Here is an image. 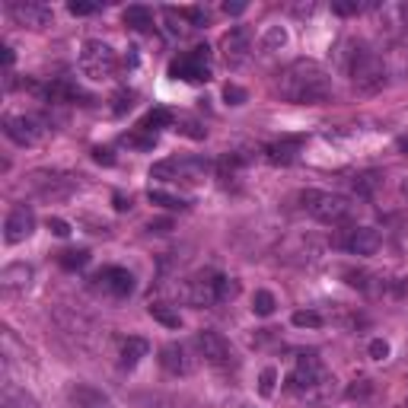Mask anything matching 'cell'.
Segmentation results:
<instances>
[{"label":"cell","mask_w":408,"mask_h":408,"mask_svg":"<svg viewBox=\"0 0 408 408\" xmlns=\"http://www.w3.org/2000/svg\"><path fill=\"white\" fill-rule=\"evenodd\" d=\"M306 214H312L322 223H341L351 217V201L344 195H335V191H319V188H306L300 195Z\"/></svg>","instance_id":"3"},{"label":"cell","mask_w":408,"mask_h":408,"mask_svg":"<svg viewBox=\"0 0 408 408\" xmlns=\"http://www.w3.org/2000/svg\"><path fill=\"white\" fill-rule=\"evenodd\" d=\"M172 121V115L166 112V108H153V112H147V118L140 121V131H147V134H157L159 128H166Z\"/></svg>","instance_id":"27"},{"label":"cell","mask_w":408,"mask_h":408,"mask_svg":"<svg viewBox=\"0 0 408 408\" xmlns=\"http://www.w3.org/2000/svg\"><path fill=\"white\" fill-rule=\"evenodd\" d=\"M399 13H402V19H405V26H408V4H402V6H399Z\"/></svg>","instance_id":"49"},{"label":"cell","mask_w":408,"mask_h":408,"mask_svg":"<svg viewBox=\"0 0 408 408\" xmlns=\"http://www.w3.org/2000/svg\"><path fill=\"white\" fill-rule=\"evenodd\" d=\"M274 306H278V300H274L271 290H255V297H252V312H255V316H271Z\"/></svg>","instance_id":"29"},{"label":"cell","mask_w":408,"mask_h":408,"mask_svg":"<svg viewBox=\"0 0 408 408\" xmlns=\"http://www.w3.org/2000/svg\"><path fill=\"white\" fill-rule=\"evenodd\" d=\"M32 230H35V214H32V208L29 204H16L4 220V242L6 246H19V242H26L32 236Z\"/></svg>","instance_id":"7"},{"label":"cell","mask_w":408,"mask_h":408,"mask_svg":"<svg viewBox=\"0 0 408 408\" xmlns=\"http://www.w3.org/2000/svg\"><path fill=\"white\" fill-rule=\"evenodd\" d=\"M80 70L89 80H108L118 70V57L106 42H86L80 51Z\"/></svg>","instance_id":"5"},{"label":"cell","mask_w":408,"mask_h":408,"mask_svg":"<svg viewBox=\"0 0 408 408\" xmlns=\"http://www.w3.org/2000/svg\"><path fill=\"white\" fill-rule=\"evenodd\" d=\"M217 280H220V274H217V271H201V274H195V278L188 280V290H185L188 303H195V306H210V303H217Z\"/></svg>","instance_id":"13"},{"label":"cell","mask_w":408,"mask_h":408,"mask_svg":"<svg viewBox=\"0 0 408 408\" xmlns=\"http://www.w3.org/2000/svg\"><path fill=\"white\" fill-rule=\"evenodd\" d=\"M236 293H239V284H236L233 278H223L220 274V280H217V303H227V300H233Z\"/></svg>","instance_id":"33"},{"label":"cell","mask_w":408,"mask_h":408,"mask_svg":"<svg viewBox=\"0 0 408 408\" xmlns=\"http://www.w3.org/2000/svg\"><path fill=\"white\" fill-rule=\"evenodd\" d=\"M48 230L55 236H61V239H64V236H70V227L61 220V217H48Z\"/></svg>","instance_id":"41"},{"label":"cell","mask_w":408,"mask_h":408,"mask_svg":"<svg viewBox=\"0 0 408 408\" xmlns=\"http://www.w3.org/2000/svg\"><path fill=\"white\" fill-rule=\"evenodd\" d=\"M176 131H182V134H188V137H195V140H201L204 134V128L198 125V121H191V118H178V125H176Z\"/></svg>","instance_id":"36"},{"label":"cell","mask_w":408,"mask_h":408,"mask_svg":"<svg viewBox=\"0 0 408 408\" xmlns=\"http://www.w3.org/2000/svg\"><path fill=\"white\" fill-rule=\"evenodd\" d=\"M348 74L351 83H354L361 93H380L386 86V64H382L380 55L367 48H354L348 57Z\"/></svg>","instance_id":"2"},{"label":"cell","mask_w":408,"mask_h":408,"mask_svg":"<svg viewBox=\"0 0 408 408\" xmlns=\"http://www.w3.org/2000/svg\"><path fill=\"white\" fill-rule=\"evenodd\" d=\"M210 172L208 159H163L150 169L153 178H163V182H172V178H182V182H201Z\"/></svg>","instance_id":"6"},{"label":"cell","mask_w":408,"mask_h":408,"mask_svg":"<svg viewBox=\"0 0 408 408\" xmlns=\"http://www.w3.org/2000/svg\"><path fill=\"white\" fill-rule=\"evenodd\" d=\"M220 51L230 67H239L249 57V51H252V29H249V26H233V29L220 38Z\"/></svg>","instance_id":"9"},{"label":"cell","mask_w":408,"mask_h":408,"mask_svg":"<svg viewBox=\"0 0 408 408\" xmlns=\"http://www.w3.org/2000/svg\"><path fill=\"white\" fill-rule=\"evenodd\" d=\"M4 67H6V70L13 67V48H4Z\"/></svg>","instance_id":"47"},{"label":"cell","mask_w":408,"mask_h":408,"mask_svg":"<svg viewBox=\"0 0 408 408\" xmlns=\"http://www.w3.org/2000/svg\"><path fill=\"white\" fill-rule=\"evenodd\" d=\"M367 392H370V382H367V380H361L357 386H351V389H348L351 399H354V395H367Z\"/></svg>","instance_id":"44"},{"label":"cell","mask_w":408,"mask_h":408,"mask_svg":"<svg viewBox=\"0 0 408 408\" xmlns=\"http://www.w3.org/2000/svg\"><path fill=\"white\" fill-rule=\"evenodd\" d=\"M319 380H322V363H319V357L316 354H300L293 373L287 376V386H290L293 392H306V389H312Z\"/></svg>","instance_id":"12"},{"label":"cell","mask_w":408,"mask_h":408,"mask_svg":"<svg viewBox=\"0 0 408 408\" xmlns=\"http://www.w3.org/2000/svg\"><path fill=\"white\" fill-rule=\"evenodd\" d=\"M223 99H227V106H242L249 99V93L242 86H236V83H227L223 86Z\"/></svg>","instance_id":"35"},{"label":"cell","mask_w":408,"mask_h":408,"mask_svg":"<svg viewBox=\"0 0 408 408\" xmlns=\"http://www.w3.org/2000/svg\"><path fill=\"white\" fill-rule=\"evenodd\" d=\"M370 357H373V361H386V357H389V344L382 341V338H373V341H370Z\"/></svg>","instance_id":"40"},{"label":"cell","mask_w":408,"mask_h":408,"mask_svg":"<svg viewBox=\"0 0 408 408\" xmlns=\"http://www.w3.org/2000/svg\"><path fill=\"white\" fill-rule=\"evenodd\" d=\"M147 310H150V316L157 319L159 325H166V329H178V325H182V316H178L172 306H166V303H150Z\"/></svg>","instance_id":"24"},{"label":"cell","mask_w":408,"mask_h":408,"mask_svg":"<svg viewBox=\"0 0 408 408\" xmlns=\"http://www.w3.org/2000/svg\"><path fill=\"white\" fill-rule=\"evenodd\" d=\"M70 405L74 408H108L112 402H108V395L102 392V389L80 382V386L70 389Z\"/></svg>","instance_id":"16"},{"label":"cell","mask_w":408,"mask_h":408,"mask_svg":"<svg viewBox=\"0 0 408 408\" xmlns=\"http://www.w3.org/2000/svg\"><path fill=\"white\" fill-rule=\"evenodd\" d=\"M399 150H402V153H408V137H399Z\"/></svg>","instance_id":"48"},{"label":"cell","mask_w":408,"mask_h":408,"mask_svg":"<svg viewBox=\"0 0 408 408\" xmlns=\"http://www.w3.org/2000/svg\"><path fill=\"white\" fill-rule=\"evenodd\" d=\"M344 249L354 255H376V249H380V233L370 227H354L348 236H344Z\"/></svg>","instance_id":"15"},{"label":"cell","mask_w":408,"mask_h":408,"mask_svg":"<svg viewBox=\"0 0 408 408\" xmlns=\"http://www.w3.org/2000/svg\"><path fill=\"white\" fill-rule=\"evenodd\" d=\"M278 93L280 99L297 102V106H322L332 99V76L322 64L300 57L287 64L278 76Z\"/></svg>","instance_id":"1"},{"label":"cell","mask_w":408,"mask_h":408,"mask_svg":"<svg viewBox=\"0 0 408 408\" xmlns=\"http://www.w3.org/2000/svg\"><path fill=\"white\" fill-rule=\"evenodd\" d=\"M10 16L16 19L19 26H29V29H45V26H51L55 13H51V6L35 4V0H13V4H10Z\"/></svg>","instance_id":"11"},{"label":"cell","mask_w":408,"mask_h":408,"mask_svg":"<svg viewBox=\"0 0 408 408\" xmlns=\"http://www.w3.org/2000/svg\"><path fill=\"white\" fill-rule=\"evenodd\" d=\"M376 4H370V0H335L332 4V10L338 13V16H357V13L363 10H373Z\"/></svg>","instance_id":"28"},{"label":"cell","mask_w":408,"mask_h":408,"mask_svg":"<svg viewBox=\"0 0 408 408\" xmlns=\"http://www.w3.org/2000/svg\"><path fill=\"white\" fill-rule=\"evenodd\" d=\"M150 198L153 204H159V208H169V210H185L188 208V201L185 198H178V195H169V191H163V188H150Z\"/></svg>","instance_id":"25"},{"label":"cell","mask_w":408,"mask_h":408,"mask_svg":"<svg viewBox=\"0 0 408 408\" xmlns=\"http://www.w3.org/2000/svg\"><path fill=\"white\" fill-rule=\"evenodd\" d=\"M128 208H131V198L115 195V210H128Z\"/></svg>","instance_id":"46"},{"label":"cell","mask_w":408,"mask_h":408,"mask_svg":"<svg viewBox=\"0 0 408 408\" xmlns=\"http://www.w3.org/2000/svg\"><path fill=\"white\" fill-rule=\"evenodd\" d=\"M147 230H150V233H169L172 223L169 220H150V227H147Z\"/></svg>","instance_id":"43"},{"label":"cell","mask_w":408,"mask_h":408,"mask_svg":"<svg viewBox=\"0 0 408 408\" xmlns=\"http://www.w3.org/2000/svg\"><path fill=\"white\" fill-rule=\"evenodd\" d=\"M300 153V140H278V144H268L265 147V157L268 163H293Z\"/></svg>","instance_id":"20"},{"label":"cell","mask_w":408,"mask_h":408,"mask_svg":"<svg viewBox=\"0 0 408 408\" xmlns=\"http://www.w3.org/2000/svg\"><path fill=\"white\" fill-rule=\"evenodd\" d=\"M214 74V64H210V48L208 45H195L191 51H185L182 57L169 64V76L185 83H204Z\"/></svg>","instance_id":"4"},{"label":"cell","mask_w":408,"mask_h":408,"mask_svg":"<svg viewBox=\"0 0 408 408\" xmlns=\"http://www.w3.org/2000/svg\"><path fill=\"white\" fill-rule=\"evenodd\" d=\"M195 344H198L204 361L214 363V367H230V363H233V348H230V341L220 335V332H210V329L198 332Z\"/></svg>","instance_id":"8"},{"label":"cell","mask_w":408,"mask_h":408,"mask_svg":"<svg viewBox=\"0 0 408 408\" xmlns=\"http://www.w3.org/2000/svg\"><path fill=\"white\" fill-rule=\"evenodd\" d=\"M293 325H297V329H319V325H322V316L312 310H297L293 312Z\"/></svg>","instance_id":"32"},{"label":"cell","mask_w":408,"mask_h":408,"mask_svg":"<svg viewBox=\"0 0 408 408\" xmlns=\"http://www.w3.org/2000/svg\"><path fill=\"white\" fill-rule=\"evenodd\" d=\"M242 10H246V4H239V0H236V4H230V0L223 4V13H230V16H239Z\"/></svg>","instance_id":"45"},{"label":"cell","mask_w":408,"mask_h":408,"mask_svg":"<svg viewBox=\"0 0 408 408\" xmlns=\"http://www.w3.org/2000/svg\"><path fill=\"white\" fill-rule=\"evenodd\" d=\"M32 280V268L26 265V261H16V265H6L4 271H0V284L6 287V290H13V287H26Z\"/></svg>","instance_id":"21"},{"label":"cell","mask_w":408,"mask_h":408,"mask_svg":"<svg viewBox=\"0 0 408 408\" xmlns=\"http://www.w3.org/2000/svg\"><path fill=\"white\" fill-rule=\"evenodd\" d=\"M178 16L188 19L191 26H208L210 23V16H208V10H204V6H182V10H178Z\"/></svg>","instance_id":"34"},{"label":"cell","mask_w":408,"mask_h":408,"mask_svg":"<svg viewBox=\"0 0 408 408\" xmlns=\"http://www.w3.org/2000/svg\"><path fill=\"white\" fill-rule=\"evenodd\" d=\"M57 261H61V268H67V271H76V268L89 265V252L86 249H67V252L57 255Z\"/></svg>","instance_id":"26"},{"label":"cell","mask_w":408,"mask_h":408,"mask_svg":"<svg viewBox=\"0 0 408 408\" xmlns=\"http://www.w3.org/2000/svg\"><path fill=\"white\" fill-rule=\"evenodd\" d=\"M93 159H96V163H106V166H112V163H115L112 150H106V147H96V150H93Z\"/></svg>","instance_id":"42"},{"label":"cell","mask_w":408,"mask_h":408,"mask_svg":"<svg viewBox=\"0 0 408 408\" xmlns=\"http://www.w3.org/2000/svg\"><path fill=\"white\" fill-rule=\"evenodd\" d=\"M67 10L74 13V16H89V13L99 10V4H86V0H70Z\"/></svg>","instance_id":"39"},{"label":"cell","mask_w":408,"mask_h":408,"mask_svg":"<svg viewBox=\"0 0 408 408\" xmlns=\"http://www.w3.org/2000/svg\"><path fill=\"white\" fill-rule=\"evenodd\" d=\"M147 351H150V344H147L144 338H137V335L125 338V341H121V367L125 370L137 367V363L147 357Z\"/></svg>","instance_id":"19"},{"label":"cell","mask_w":408,"mask_h":408,"mask_svg":"<svg viewBox=\"0 0 408 408\" xmlns=\"http://www.w3.org/2000/svg\"><path fill=\"white\" fill-rule=\"evenodd\" d=\"M35 185H38V191H42L45 198H64V195L74 191V178L45 176V172H38V176H35Z\"/></svg>","instance_id":"18"},{"label":"cell","mask_w":408,"mask_h":408,"mask_svg":"<svg viewBox=\"0 0 408 408\" xmlns=\"http://www.w3.org/2000/svg\"><path fill=\"white\" fill-rule=\"evenodd\" d=\"M284 45H287L284 26H271V29L265 32V38H261V48L265 51H278V48H284Z\"/></svg>","instance_id":"30"},{"label":"cell","mask_w":408,"mask_h":408,"mask_svg":"<svg viewBox=\"0 0 408 408\" xmlns=\"http://www.w3.org/2000/svg\"><path fill=\"white\" fill-rule=\"evenodd\" d=\"M0 405H4V408H38V402L32 399L26 389L10 386V382H6V386H4V395H0Z\"/></svg>","instance_id":"23"},{"label":"cell","mask_w":408,"mask_h":408,"mask_svg":"<svg viewBox=\"0 0 408 408\" xmlns=\"http://www.w3.org/2000/svg\"><path fill=\"white\" fill-rule=\"evenodd\" d=\"M121 19H125V26L134 32H153V13L147 10V6H128V10L121 13Z\"/></svg>","instance_id":"22"},{"label":"cell","mask_w":408,"mask_h":408,"mask_svg":"<svg viewBox=\"0 0 408 408\" xmlns=\"http://www.w3.org/2000/svg\"><path fill=\"white\" fill-rule=\"evenodd\" d=\"M380 182H382L380 172H363V176L354 178V191H357V195H370V191H373Z\"/></svg>","instance_id":"31"},{"label":"cell","mask_w":408,"mask_h":408,"mask_svg":"<svg viewBox=\"0 0 408 408\" xmlns=\"http://www.w3.org/2000/svg\"><path fill=\"white\" fill-rule=\"evenodd\" d=\"M4 134L13 140V144L32 147V144H38V137H42V125H38V118H32V115H6Z\"/></svg>","instance_id":"10"},{"label":"cell","mask_w":408,"mask_h":408,"mask_svg":"<svg viewBox=\"0 0 408 408\" xmlns=\"http://www.w3.org/2000/svg\"><path fill=\"white\" fill-rule=\"evenodd\" d=\"M402 191H405V195H408V182H405V185H402Z\"/></svg>","instance_id":"50"},{"label":"cell","mask_w":408,"mask_h":408,"mask_svg":"<svg viewBox=\"0 0 408 408\" xmlns=\"http://www.w3.org/2000/svg\"><path fill=\"white\" fill-rule=\"evenodd\" d=\"M115 106H112V112L115 115H125L128 112V108H131L134 106V93H128V89H121V93H115Z\"/></svg>","instance_id":"38"},{"label":"cell","mask_w":408,"mask_h":408,"mask_svg":"<svg viewBox=\"0 0 408 408\" xmlns=\"http://www.w3.org/2000/svg\"><path fill=\"white\" fill-rule=\"evenodd\" d=\"M274 382H278V373H274V367H265L259 376V392L261 395H271L274 392Z\"/></svg>","instance_id":"37"},{"label":"cell","mask_w":408,"mask_h":408,"mask_svg":"<svg viewBox=\"0 0 408 408\" xmlns=\"http://www.w3.org/2000/svg\"><path fill=\"white\" fill-rule=\"evenodd\" d=\"M159 363H163V370L166 373H176V376H182V373H188L191 370V363H188V357H185V348L182 344H163V351H159Z\"/></svg>","instance_id":"17"},{"label":"cell","mask_w":408,"mask_h":408,"mask_svg":"<svg viewBox=\"0 0 408 408\" xmlns=\"http://www.w3.org/2000/svg\"><path fill=\"white\" fill-rule=\"evenodd\" d=\"M96 280H99L102 290H108L112 297H128V293L134 290V274L128 271V268H102L99 274H96Z\"/></svg>","instance_id":"14"}]
</instances>
